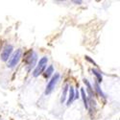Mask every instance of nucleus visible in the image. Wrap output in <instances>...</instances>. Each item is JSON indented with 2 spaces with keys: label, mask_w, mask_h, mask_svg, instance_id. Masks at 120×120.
Segmentation results:
<instances>
[{
  "label": "nucleus",
  "mask_w": 120,
  "mask_h": 120,
  "mask_svg": "<svg viewBox=\"0 0 120 120\" xmlns=\"http://www.w3.org/2000/svg\"><path fill=\"white\" fill-rule=\"evenodd\" d=\"M47 62H48L47 57H42L41 60H39V62L38 63L37 66L35 67L34 71H33V76H34V77H38V76L41 75V73L44 72V70L46 69Z\"/></svg>",
  "instance_id": "1"
},
{
  "label": "nucleus",
  "mask_w": 120,
  "mask_h": 120,
  "mask_svg": "<svg viewBox=\"0 0 120 120\" xmlns=\"http://www.w3.org/2000/svg\"><path fill=\"white\" fill-rule=\"evenodd\" d=\"M74 3H76V4H81L82 1H74Z\"/></svg>",
  "instance_id": "15"
},
{
  "label": "nucleus",
  "mask_w": 120,
  "mask_h": 120,
  "mask_svg": "<svg viewBox=\"0 0 120 120\" xmlns=\"http://www.w3.org/2000/svg\"><path fill=\"white\" fill-rule=\"evenodd\" d=\"M73 86H69L68 88V95H67V99H66V106H70L72 104V102L75 100V90H74Z\"/></svg>",
  "instance_id": "6"
},
{
  "label": "nucleus",
  "mask_w": 120,
  "mask_h": 120,
  "mask_svg": "<svg viewBox=\"0 0 120 120\" xmlns=\"http://www.w3.org/2000/svg\"><path fill=\"white\" fill-rule=\"evenodd\" d=\"M59 79H60V74L59 73H55L51 79H50V81L48 82L47 86H46V88H45V91H44V94L45 95H49V94H51L52 91L54 90V88L59 81Z\"/></svg>",
  "instance_id": "3"
},
{
  "label": "nucleus",
  "mask_w": 120,
  "mask_h": 120,
  "mask_svg": "<svg viewBox=\"0 0 120 120\" xmlns=\"http://www.w3.org/2000/svg\"><path fill=\"white\" fill-rule=\"evenodd\" d=\"M94 90H95L94 93H96L99 97H101V98H103V99H106L105 93L103 92V90L101 89V87H100V86H99V84H98L97 82L94 83Z\"/></svg>",
  "instance_id": "8"
},
{
  "label": "nucleus",
  "mask_w": 120,
  "mask_h": 120,
  "mask_svg": "<svg viewBox=\"0 0 120 120\" xmlns=\"http://www.w3.org/2000/svg\"><path fill=\"white\" fill-rule=\"evenodd\" d=\"M83 81H84V83H85V85H86V91H87V93H88V95H89V99H92V98H93V95H94L95 93H94V90H93V88H92V86H91V84L89 83L88 80H86V79H84Z\"/></svg>",
  "instance_id": "7"
},
{
  "label": "nucleus",
  "mask_w": 120,
  "mask_h": 120,
  "mask_svg": "<svg viewBox=\"0 0 120 120\" xmlns=\"http://www.w3.org/2000/svg\"><path fill=\"white\" fill-rule=\"evenodd\" d=\"M53 72H54V68H53L52 65H50V66H48V67L45 69V70H44V72H43V77H44L45 79H49L50 77L52 76Z\"/></svg>",
  "instance_id": "11"
},
{
  "label": "nucleus",
  "mask_w": 120,
  "mask_h": 120,
  "mask_svg": "<svg viewBox=\"0 0 120 120\" xmlns=\"http://www.w3.org/2000/svg\"><path fill=\"white\" fill-rule=\"evenodd\" d=\"M21 55H22V51H21V49H17L16 51L10 57V59L8 60V67H10V68H13V67H15L17 64H18V62H19V60H20V58H21Z\"/></svg>",
  "instance_id": "4"
},
{
  "label": "nucleus",
  "mask_w": 120,
  "mask_h": 120,
  "mask_svg": "<svg viewBox=\"0 0 120 120\" xmlns=\"http://www.w3.org/2000/svg\"><path fill=\"white\" fill-rule=\"evenodd\" d=\"M38 60V55L36 52L34 51H30L29 53H27L24 61L27 64V69L28 70H31L32 68H34L36 66V63Z\"/></svg>",
  "instance_id": "2"
},
{
  "label": "nucleus",
  "mask_w": 120,
  "mask_h": 120,
  "mask_svg": "<svg viewBox=\"0 0 120 120\" xmlns=\"http://www.w3.org/2000/svg\"><path fill=\"white\" fill-rule=\"evenodd\" d=\"M85 59L86 60V61H87L88 63H90V64H93L94 66H97V64H96V63H95V62H94V61H93V60H92V59H91L90 57H89V56H85Z\"/></svg>",
  "instance_id": "13"
},
{
  "label": "nucleus",
  "mask_w": 120,
  "mask_h": 120,
  "mask_svg": "<svg viewBox=\"0 0 120 120\" xmlns=\"http://www.w3.org/2000/svg\"><path fill=\"white\" fill-rule=\"evenodd\" d=\"M80 92H81V96H82V99H83V102H84V106L85 108L87 109H88V98L86 94V91H85V89L83 87L80 88Z\"/></svg>",
  "instance_id": "10"
},
{
  "label": "nucleus",
  "mask_w": 120,
  "mask_h": 120,
  "mask_svg": "<svg viewBox=\"0 0 120 120\" xmlns=\"http://www.w3.org/2000/svg\"><path fill=\"white\" fill-rule=\"evenodd\" d=\"M91 72H92L93 75L95 76L97 83H98V84H99V83H102V81H103V77H102L101 72H100L99 70H97V69H93V68L91 69Z\"/></svg>",
  "instance_id": "12"
},
{
  "label": "nucleus",
  "mask_w": 120,
  "mask_h": 120,
  "mask_svg": "<svg viewBox=\"0 0 120 120\" xmlns=\"http://www.w3.org/2000/svg\"><path fill=\"white\" fill-rule=\"evenodd\" d=\"M78 87H79V86L77 85V88L76 89H74L75 90V99H78L80 96H79V89H78Z\"/></svg>",
  "instance_id": "14"
},
{
  "label": "nucleus",
  "mask_w": 120,
  "mask_h": 120,
  "mask_svg": "<svg viewBox=\"0 0 120 120\" xmlns=\"http://www.w3.org/2000/svg\"><path fill=\"white\" fill-rule=\"evenodd\" d=\"M68 88H69V85L65 84V86L63 88V92H62V97H61V103L64 104L66 99H67V93H68Z\"/></svg>",
  "instance_id": "9"
},
{
  "label": "nucleus",
  "mask_w": 120,
  "mask_h": 120,
  "mask_svg": "<svg viewBox=\"0 0 120 120\" xmlns=\"http://www.w3.org/2000/svg\"><path fill=\"white\" fill-rule=\"evenodd\" d=\"M13 50H14V47L11 44H7L3 48L2 53H1V60H2L3 62H8V60L10 59V57L12 56Z\"/></svg>",
  "instance_id": "5"
}]
</instances>
